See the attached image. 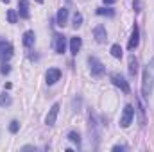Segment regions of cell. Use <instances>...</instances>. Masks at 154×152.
Wrapping results in <instances>:
<instances>
[{
	"label": "cell",
	"instance_id": "obj_1",
	"mask_svg": "<svg viewBox=\"0 0 154 152\" xmlns=\"http://www.w3.org/2000/svg\"><path fill=\"white\" fill-rule=\"evenodd\" d=\"M152 86H154V59H151V63L143 70V79H142V93H143V97L149 99V95L152 93Z\"/></svg>",
	"mask_w": 154,
	"mask_h": 152
},
{
	"label": "cell",
	"instance_id": "obj_2",
	"mask_svg": "<svg viewBox=\"0 0 154 152\" xmlns=\"http://www.w3.org/2000/svg\"><path fill=\"white\" fill-rule=\"evenodd\" d=\"M88 65H90V70H91V75L93 77H102L106 74V66H104L95 56H90V57H88Z\"/></svg>",
	"mask_w": 154,
	"mask_h": 152
},
{
	"label": "cell",
	"instance_id": "obj_3",
	"mask_svg": "<svg viewBox=\"0 0 154 152\" xmlns=\"http://www.w3.org/2000/svg\"><path fill=\"white\" fill-rule=\"evenodd\" d=\"M133 118H134V109H133V106L127 104V106L124 108V111H122V116H120V127H122V129H127V127L131 125Z\"/></svg>",
	"mask_w": 154,
	"mask_h": 152
},
{
	"label": "cell",
	"instance_id": "obj_4",
	"mask_svg": "<svg viewBox=\"0 0 154 152\" xmlns=\"http://www.w3.org/2000/svg\"><path fill=\"white\" fill-rule=\"evenodd\" d=\"M13 52H14V48H13V45L9 43V41H0V61H9L11 57H13Z\"/></svg>",
	"mask_w": 154,
	"mask_h": 152
},
{
	"label": "cell",
	"instance_id": "obj_5",
	"mask_svg": "<svg viewBox=\"0 0 154 152\" xmlns=\"http://www.w3.org/2000/svg\"><path fill=\"white\" fill-rule=\"evenodd\" d=\"M54 50H56V54H63L66 50V38L63 34L54 36Z\"/></svg>",
	"mask_w": 154,
	"mask_h": 152
},
{
	"label": "cell",
	"instance_id": "obj_6",
	"mask_svg": "<svg viewBox=\"0 0 154 152\" xmlns=\"http://www.w3.org/2000/svg\"><path fill=\"white\" fill-rule=\"evenodd\" d=\"M138 43H140V29H138V25L134 23V25H133V32H131V39H129V43H127V48H129V50H134V48L138 47Z\"/></svg>",
	"mask_w": 154,
	"mask_h": 152
},
{
	"label": "cell",
	"instance_id": "obj_7",
	"mask_svg": "<svg viewBox=\"0 0 154 152\" xmlns=\"http://www.w3.org/2000/svg\"><path fill=\"white\" fill-rule=\"evenodd\" d=\"M57 114H59V104H54V106L50 108L48 114H47V118H45V123H47L48 127H52V125L56 123V120H57Z\"/></svg>",
	"mask_w": 154,
	"mask_h": 152
},
{
	"label": "cell",
	"instance_id": "obj_8",
	"mask_svg": "<svg viewBox=\"0 0 154 152\" xmlns=\"http://www.w3.org/2000/svg\"><path fill=\"white\" fill-rule=\"evenodd\" d=\"M111 82L115 84L116 88H120L124 93H129V84H127V81H125V79H124L122 75H118V74L111 75Z\"/></svg>",
	"mask_w": 154,
	"mask_h": 152
},
{
	"label": "cell",
	"instance_id": "obj_9",
	"mask_svg": "<svg viewBox=\"0 0 154 152\" xmlns=\"http://www.w3.org/2000/svg\"><path fill=\"white\" fill-rule=\"evenodd\" d=\"M59 77H61V70L59 68H48L45 79H47V84H56L59 81Z\"/></svg>",
	"mask_w": 154,
	"mask_h": 152
},
{
	"label": "cell",
	"instance_id": "obj_10",
	"mask_svg": "<svg viewBox=\"0 0 154 152\" xmlns=\"http://www.w3.org/2000/svg\"><path fill=\"white\" fill-rule=\"evenodd\" d=\"M56 23H57L59 27H65V25L68 23V9H66V7H61V9L57 11V16H56Z\"/></svg>",
	"mask_w": 154,
	"mask_h": 152
},
{
	"label": "cell",
	"instance_id": "obj_11",
	"mask_svg": "<svg viewBox=\"0 0 154 152\" xmlns=\"http://www.w3.org/2000/svg\"><path fill=\"white\" fill-rule=\"evenodd\" d=\"M93 36H95V39H97V43H104V41L108 39L106 27H104V25H97V27L93 29Z\"/></svg>",
	"mask_w": 154,
	"mask_h": 152
},
{
	"label": "cell",
	"instance_id": "obj_12",
	"mask_svg": "<svg viewBox=\"0 0 154 152\" xmlns=\"http://www.w3.org/2000/svg\"><path fill=\"white\" fill-rule=\"evenodd\" d=\"M81 47H82V39L79 38V36L70 38V52H72V56H77V52L81 50Z\"/></svg>",
	"mask_w": 154,
	"mask_h": 152
},
{
	"label": "cell",
	"instance_id": "obj_13",
	"mask_svg": "<svg viewBox=\"0 0 154 152\" xmlns=\"http://www.w3.org/2000/svg\"><path fill=\"white\" fill-rule=\"evenodd\" d=\"M18 14H20V18H29V0L18 2Z\"/></svg>",
	"mask_w": 154,
	"mask_h": 152
},
{
	"label": "cell",
	"instance_id": "obj_14",
	"mask_svg": "<svg viewBox=\"0 0 154 152\" xmlns=\"http://www.w3.org/2000/svg\"><path fill=\"white\" fill-rule=\"evenodd\" d=\"M34 39H36L34 31H27V32L23 34V39H22V41H23V47H27V48L32 47V45H34Z\"/></svg>",
	"mask_w": 154,
	"mask_h": 152
},
{
	"label": "cell",
	"instance_id": "obj_15",
	"mask_svg": "<svg viewBox=\"0 0 154 152\" xmlns=\"http://www.w3.org/2000/svg\"><path fill=\"white\" fill-rule=\"evenodd\" d=\"M136 72H138V59H136L134 56H131V57H129V74L134 77Z\"/></svg>",
	"mask_w": 154,
	"mask_h": 152
},
{
	"label": "cell",
	"instance_id": "obj_16",
	"mask_svg": "<svg viewBox=\"0 0 154 152\" xmlns=\"http://www.w3.org/2000/svg\"><path fill=\"white\" fill-rule=\"evenodd\" d=\"M68 140H70L72 143H75L77 147H81V136H79V132H75V131L68 132Z\"/></svg>",
	"mask_w": 154,
	"mask_h": 152
},
{
	"label": "cell",
	"instance_id": "obj_17",
	"mask_svg": "<svg viewBox=\"0 0 154 152\" xmlns=\"http://www.w3.org/2000/svg\"><path fill=\"white\" fill-rule=\"evenodd\" d=\"M122 54H124V52H122V47L115 43V45L111 47V56H113V57H116V59H120V57H122Z\"/></svg>",
	"mask_w": 154,
	"mask_h": 152
},
{
	"label": "cell",
	"instance_id": "obj_18",
	"mask_svg": "<svg viewBox=\"0 0 154 152\" xmlns=\"http://www.w3.org/2000/svg\"><path fill=\"white\" fill-rule=\"evenodd\" d=\"M72 25H74V29H79V27L82 25V14H81L79 11L74 14V23H72Z\"/></svg>",
	"mask_w": 154,
	"mask_h": 152
},
{
	"label": "cell",
	"instance_id": "obj_19",
	"mask_svg": "<svg viewBox=\"0 0 154 152\" xmlns=\"http://www.w3.org/2000/svg\"><path fill=\"white\" fill-rule=\"evenodd\" d=\"M7 20H9V23H16V20H18V13H16L14 9H9V11H7Z\"/></svg>",
	"mask_w": 154,
	"mask_h": 152
},
{
	"label": "cell",
	"instance_id": "obj_20",
	"mask_svg": "<svg viewBox=\"0 0 154 152\" xmlns=\"http://www.w3.org/2000/svg\"><path fill=\"white\" fill-rule=\"evenodd\" d=\"M11 102H13V100H11V97H9L7 93H2V95H0V106H2V108H4V106H11Z\"/></svg>",
	"mask_w": 154,
	"mask_h": 152
},
{
	"label": "cell",
	"instance_id": "obj_21",
	"mask_svg": "<svg viewBox=\"0 0 154 152\" xmlns=\"http://www.w3.org/2000/svg\"><path fill=\"white\" fill-rule=\"evenodd\" d=\"M97 14H100V16H104V14H106V16H113L115 11H113V9H106V7H99V9H97Z\"/></svg>",
	"mask_w": 154,
	"mask_h": 152
},
{
	"label": "cell",
	"instance_id": "obj_22",
	"mask_svg": "<svg viewBox=\"0 0 154 152\" xmlns=\"http://www.w3.org/2000/svg\"><path fill=\"white\" fill-rule=\"evenodd\" d=\"M18 129H20V123H18L16 120H13V122H11V125H9V131H11L13 134H16V132H18Z\"/></svg>",
	"mask_w": 154,
	"mask_h": 152
},
{
	"label": "cell",
	"instance_id": "obj_23",
	"mask_svg": "<svg viewBox=\"0 0 154 152\" xmlns=\"http://www.w3.org/2000/svg\"><path fill=\"white\" fill-rule=\"evenodd\" d=\"M133 7H134V13H140L142 11V0H133Z\"/></svg>",
	"mask_w": 154,
	"mask_h": 152
},
{
	"label": "cell",
	"instance_id": "obj_24",
	"mask_svg": "<svg viewBox=\"0 0 154 152\" xmlns=\"http://www.w3.org/2000/svg\"><path fill=\"white\" fill-rule=\"evenodd\" d=\"M0 72L5 75V74H9L11 72V68H9V65H2V68H0Z\"/></svg>",
	"mask_w": 154,
	"mask_h": 152
},
{
	"label": "cell",
	"instance_id": "obj_25",
	"mask_svg": "<svg viewBox=\"0 0 154 152\" xmlns=\"http://www.w3.org/2000/svg\"><path fill=\"white\" fill-rule=\"evenodd\" d=\"M113 150H115V152H118V150H125V147H124V145H115V147H113Z\"/></svg>",
	"mask_w": 154,
	"mask_h": 152
},
{
	"label": "cell",
	"instance_id": "obj_26",
	"mask_svg": "<svg viewBox=\"0 0 154 152\" xmlns=\"http://www.w3.org/2000/svg\"><path fill=\"white\" fill-rule=\"evenodd\" d=\"M104 2H106V4H113L115 0H104Z\"/></svg>",
	"mask_w": 154,
	"mask_h": 152
},
{
	"label": "cell",
	"instance_id": "obj_27",
	"mask_svg": "<svg viewBox=\"0 0 154 152\" xmlns=\"http://www.w3.org/2000/svg\"><path fill=\"white\" fill-rule=\"evenodd\" d=\"M2 2H4V4H7V2H9V0H2Z\"/></svg>",
	"mask_w": 154,
	"mask_h": 152
},
{
	"label": "cell",
	"instance_id": "obj_28",
	"mask_svg": "<svg viewBox=\"0 0 154 152\" xmlns=\"http://www.w3.org/2000/svg\"><path fill=\"white\" fill-rule=\"evenodd\" d=\"M36 2H39V4H41V2H43V0H36Z\"/></svg>",
	"mask_w": 154,
	"mask_h": 152
}]
</instances>
